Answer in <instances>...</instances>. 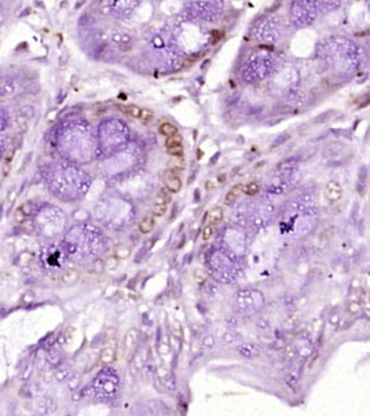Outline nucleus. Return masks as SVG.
<instances>
[{
  "label": "nucleus",
  "instance_id": "obj_14",
  "mask_svg": "<svg viewBox=\"0 0 370 416\" xmlns=\"http://www.w3.org/2000/svg\"><path fill=\"white\" fill-rule=\"evenodd\" d=\"M341 4V0H317L318 10H322L324 13H330L339 8Z\"/></svg>",
  "mask_w": 370,
  "mask_h": 416
},
{
  "label": "nucleus",
  "instance_id": "obj_8",
  "mask_svg": "<svg viewBox=\"0 0 370 416\" xmlns=\"http://www.w3.org/2000/svg\"><path fill=\"white\" fill-rule=\"evenodd\" d=\"M18 91V81L11 76H0V98H8Z\"/></svg>",
  "mask_w": 370,
  "mask_h": 416
},
{
  "label": "nucleus",
  "instance_id": "obj_28",
  "mask_svg": "<svg viewBox=\"0 0 370 416\" xmlns=\"http://www.w3.org/2000/svg\"><path fill=\"white\" fill-rule=\"evenodd\" d=\"M70 369L69 368H66V367H61V368H58V371H57V373H55V378L58 380H65L68 379V378H70Z\"/></svg>",
  "mask_w": 370,
  "mask_h": 416
},
{
  "label": "nucleus",
  "instance_id": "obj_34",
  "mask_svg": "<svg viewBox=\"0 0 370 416\" xmlns=\"http://www.w3.org/2000/svg\"><path fill=\"white\" fill-rule=\"evenodd\" d=\"M298 318H299L298 313L292 314L290 317H288V321L285 322V327H286V328H295V327L298 325V322H299Z\"/></svg>",
  "mask_w": 370,
  "mask_h": 416
},
{
  "label": "nucleus",
  "instance_id": "obj_9",
  "mask_svg": "<svg viewBox=\"0 0 370 416\" xmlns=\"http://www.w3.org/2000/svg\"><path fill=\"white\" fill-rule=\"evenodd\" d=\"M61 256H62L61 249L57 247H50L43 252L42 261L46 268H58L61 265Z\"/></svg>",
  "mask_w": 370,
  "mask_h": 416
},
{
  "label": "nucleus",
  "instance_id": "obj_40",
  "mask_svg": "<svg viewBox=\"0 0 370 416\" xmlns=\"http://www.w3.org/2000/svg\"><path fill=\"white\" fill-rule=\"evenodd\" d=\"M219 182H225L226 181V175H219Z\"/></svg>",
  "mask_w": 370,
  "mask_h": 416
},
{
  "label": "nucleus",
  "instance_id": "obj_2",
  "mask_svg": "<svg viewBox=\"0 0 370 416\" xmlns=\"http://www.w3.org/2000/svg\"><path fill=\"white\" fill-rule=\"evenodd\" d=\"M58 147L65 156L79 153L90 144V130L86 124L79 122H70L62 125L57 135Z\"/></svg>",
  "mask_w": 370,
  "mask_h": 416
},
{
  "label": "nucleus",
  "instance_id": "obj_26",
  "mask_svg": "<svg viewBox=\"0 0 370 416\" xmlns=\"http://www.w3.org/2000/svg\"><path fill=\"white\" fill-rule=\"evenodd\" d=\"M124 112L128 113V115H130L131 117H134V119H139V117H140V113H142V109L138 108V106H135V105H131V106H127V108L124 109Z\"/></svg>",
  "mask_w": 370,
  "mask_h": 416
},
{
  "label": "nucleus",
  "instance_id": "obj_5",
  "mask_svg": "<svg viewBox=\"0 0 370 416\" xmlns=\"http://www.w3.org/2000/svg\"><path fill=\"white\" fill-rule=\"evenodd\" d=\"M318 14L317 0H293L290 8V18L295 26L305 28L314 22Z\"/></svg>",
  "mask_w": 370,
  "mask_h": 416
},
{
  "label": "nucleus",
  "instance_id": "obj_6",
  "mask_svg": "<svg viewBox=\"0 0 370 416\" xmlns=\"http://www.w3.org/2000/svg\"><path fill=\"white\" fill-rule=\"evenodd\" d=\"M190 7V15L203 21H216L222 15V4L218 0H194Z\"/></svg>",
  "mask_w": 370,
  "mask_h": 416
},
{
  "label": "nucleus",
  "instance_id": "obj_12",
  "mask_svg": "<svg viewBox=\"0 0 370 416\" xmlns=\"http://www.w3.org/2000/svg\"><path fill=\"white\" fill-rule=\"evenodd\" d=\"M326 197L330 200V201H339L341 197H343V189H341L340 183L336 182V181H330L327 182L326 185Z\"/></svg>",
  "mask_w": 370,
  "mask_h": 416
},
{
  "label": "nucleus",
  "instance_id": "obj_16",
  "mask_svg": "<svg viewBox=\"0 0 370 416\" xmlns=\"http://www.w3.org/2000/svg\"><path fill=\"white\" fill-rule=\"evenodd\" d=\"M154 226H156L154 218H152V217H146V218L140 220V223H139V230H140V233L149 234L150 232H153Z\"/></svg>",
  "mask_w": 370,
  "mask_h": 416
},
{
  "label": "nucleus",
  "instance_id": "obj_27",
  "mask_svg": "<svg viewBox=\"0 0 370 416\" xmlns=\"http://www.w3.org/2000/svg\"><path fill=\"white\" fill-rule=\"evenodd\" d=\"M299 380V372L298 371H289V373L286 375V383L292 387H296Z\"/></svg>",
  "mask_w": 370,
  "mask_h": 416
},
{
  "label": "nucleus",
  "instance_id": "obj_31",
  "mask_svg": "<svg viewBox=\"0 0 370 416\" xmlns=\"http://www.w3.org/2000/svg\"><path fill=\"white\" fill-rule=\"evenodd\" d=\"M213 232H215V229H213V225H208V226H205L203 229V233H201V237H203L204 241H208L212 239V236H213Z\"/></svg>",
  "mask_w": 370,
  "mask_h": 416
},
{
  "label": "nucleus",
  "instance_id": "obj_24",
  "mask_svg": "<svg viewBox=\"0 0 370 416\" xmlns=\"http://www.w3.org/2000/svg\"><path fill=\"white\" fill-rule=\"evenodd\" d=\"M169 201H171V195L168 193V190L167 189L160 190V193L157 195V198H156V204L168 205Z\"/></svg>",
  "mask_w": 370,
  "mask_h": 416
},
{
  "label": "nucleus",
  "instance_id": "obj_32",
  "mask_svg": "<svg viewBox=\"0 0 370 416\" xmlns=\"http://www.w3.org/2000/svg\"><path fill=\"white\" fill-rule=\"evenodd\" d=\"M7 123H8L7 113H6V110L0 106V131H3V130L7 127Z\"/></svg>",
  "mask_w": 370,
  "mask_h": 416
},
{
  "label": "nucleus",
  "instance_id": "obj_35",
  "mask_svg": "<svg viewBox=\"0 0 370 416\" xmlns=\"http://www.w3.org/2000/svg\"><path fill=\"white\" fill-rule=\"evenodd\" d=\"M361 310H362V307H361V305H359L358 302H351L348 305V313L351 314V316L359 314L361 313Z\"/></svg>",
  "mask_w": 370,
  "mask_h": 416
},
{
  "label": "nucleus",
  "instance_id": "obj_18",
  "mask_svg": "<svg viewBox=\"0 0 370 416\" xmlns=\"http://www.w3.org/2000/svg\"><path fill=\"white\" fill-rule=\"evenodd\" d=\"M115 356H116V353H115V349H112V347H106V349H103L101 353V357H99V363H101L102 365H109L113 363V360H115Z\"/></svg>",
  "mask_w": 370,
  "mask_h": 416
},
{
  "label": "nucleus",
  "instance_id": "obj_30",
  "mask_svg": "<svg viewBox=\"0 0 370 416\" xmlns=\"http://www.w3.org/2000/svg\"><path fill=\"white\" fill-rule=\"evenodd\" d=\"M105 266H106V269H109V270H116L117 268H118V259H117L115 255L109 256L108 261L105 262Z\"/></svg>",
  "mask_w": 370,
  "mask_h": 416
},
{
  "label": "nucleus",
  "instance_id": "obj_21",
  "mask_svg": "<svg viewBox=\"0 0 370 416\" xmlns=\"http://www.w3.org/2000/svg\"><path fill=\"white\" fill-rule=\"evenodd\" d=\"M131 255V248L128 245H124V244H120L115 248V256L117 259H127L128 256Z\"/></svg>",
  "mask_w": 370,
  "mask_h": 416
},
{
  "label": "nucleus",
  "instance_id": "obj_17",
  "mask_svg": "<svg viewBox=\"0 0 370 416\" xmlns=\"http://www.w3.org/2000/svg\"><path fill=\"white\" fill-rule=\"evenodd\" d=\"M238 351L241 353V356H244V357H248V358H252L259 354V349H257L254 344H251V343L240 346V347H238Z\"/></svg>",
  "mask_w": 370,
  "mask_h": 416
},
{
  "label": "nucleus",
  "instance_id": "obj_38",
  "mask_svg": "<svg viewBox=\"0 0 370 416\" xmlns=\"http://www.w3.org/2000/svg\"><path fill=\"white\" fill-rule=\"evenodd\" d=\"M4 147H6V141H4V138L0 135V157H1L3 153H4Z\"/></svg>",
  "mask_w": 370,
  "mask_h": 416
},
{
  "label": "nucleus",
  "instance_id": "obj_37",
  "mask_svg": "<svg viewBox=\"0 0 370 416\" xmlns=\"http://www.w3.org/2000/svg\"><path fill=\"white\" fill-rule=\"evenodd\" d=\"M213 342H215V339L212 338V336H208V338H205L203 342V347H205V349H210L212 346H213Z\"/></svg>",
  "mask_w": 370,
  "mask_h": 416
},
{
  "label": "nucleus",
  "instance_id": "obj_39",
  "mask_svg": "<svg viewBox=\"0 0 370 416\" xmlns=\"http://www.w3.org/2000/svg\"><path fill=\"white\" fill-rule=\"evenodd\" d=\"M205 186H207V189H208V190L215 189V182H212V181H208V182L205 183Z\"/></svg>",
  "mask_w": 370,
  "mask_h": 416
},
{
  "label": "nucleus",
  "instance_id": "obj_3",
  "mask_svg": "<svg viewBox=\"0 0 370 416\" xmlns=\"http://www.w3.org/2000/svg\"><path fill=\"white\" fill-rule=\"evenodd\" d=\"M276 68V59L273 54L266 50L252 52L245 64L241 69V77L242 80L247 81L249 84L259 83L271 76Z\"/></svg>",
  "mask_w": 370,
  "mask_h": 416
},
{
  "label": "nucleus",
  "instance_id": "obj_13",
  "mask_svg": "<svg viewBox=\"0 0 370 416\" xmlns=\"http://www.w3.org/2000/svg\"><path fill=\"white\" fill-rule=\"evenodd\" d=\"M80 278V271L76 269H66L61 274V283L64 285H73L76 284Z\"/></svg>",
  "mask_w": 370,
  "mask_h": 416
},
{
  "label": "nucleus",
  "instance_id": "obj_36",
  "mask_svg": "<svg viewBox=\"0 0 370 416\" xmlns=\"http://www.w3.org/2000/svg\"><path fill=\"white\" fill-rule=\"evenodd\" d=\"M139 119H142L145 123H149V122L153 119V112L152 110H142V113H140V117H139Z\"/></svg>",
  "mask_w": 370,
  "mask_h": 416
},
{
  "label": "nucleus",
  "instance_id": "obj_19",
  "mask_svg": "<svg viewBox=\"0 0 370 416\" xmlns=\"http://www.w3.org/2000/svg\"><path fill=\"white\" fill-rule=\"evenodd\" d=\"M207 219L210 222V225H216L218 222H220L223 219V210L220 207H216L213 210H210L207 215Z\"/></svg>",
  "mask_w": 370,
  "mask_h": 416
},
{
  "label": "nucleus",
  "instance_id": "obj_15",
  "mask_svg": "<svg viewBox=\"0 0 370 416\" xmlns=\"http://www.w3.org/2000/svg\"><path fill=\"white\" fill-rule=\"evenodd\" d=\"M242 189H244V185H235L234 188H231V190L226 195L225 197V205H232L234 201L238 198L241 193H242Z\"/></svg>",
  "mask_w": 370,
  "mask_h": 416
},
{
  "label": "nucleus",
  "instance_id": "obj_4",
  "mask_svg": "<svg viewBox=\"0 0 370 416\" xmlns=\"http://www.w3.org/2000/svg\"><path fill=\"white\" fill-rule=\"evenodd\" d=\"M281 33L279 21L273 15H264L259 18L252 29V36L261 44L273 46L278 42Z\"/></svg>",
  "mask_w": 370,
  "mask_h": 416
},
{
  "label": "nucleus",
  "instance_id": "obj_29",
  "mask_svg": "<svg viewBox=\"0 0 370 416\" xmlns=\"http://www.w3.org/2000/svg\"><path fill=\"white\" fill-rule=\"evenodd\" d=\"M167 152L168 154L175 156V157H182L183 156V145L169 146V147H167Z\"/></svg>",
  "mask_w": 370,
  "mask_h": 416
},
{
  "label": "nucleus",
  "instance_id": "obj_33",
  "mask_svg": "<svg viewBox=\"0 0 370 416\" xmlns=\"http://www.w3.org/2000/svg\"><path fill=\"white\" fill-rule=\"evenodd\" d=\"M182 145V137L181 135H172V137H168L167 138V147L169 146H179Z\"/></svg>",
  "mask_w": 370,
  "mask_h": 416
},
{
  "label": "nucleus",
  "instance_id": "obj_23",
  "mask_svg": "<svg viewBox=\"0 0 370 416\" xmlns=\"http://www.w3.org/2000/svg\"><path fill=\"white\" fill-rule=\"evenodd\" d=\"M259 183L256 182H251L248 183L247 186H244V189H242V193H245L247 196H256L257 193H259Z\"/></svg>",
  "mask_w": 370,
  "mask_h": 416
},
{
  "label": "nucleus",
  "instance_id": "obj_22",
  "mask_svg": "<svg viewBox=\"0 0 370 416\" xmlns=\"http://www.w3.org/2000/svg\"><path fill=\"white\" fill-rule=\"evenodd\" d=\"M160 132L168 138V137L176 135V134H178V128H176L172 123H164V124H161Z\"/></svg>",
  "mask_w": 370,
  "mask_h": 416
},
{
  "label": "nucleus",
  "instance_id": "obj_7",
  "mask_svg": "<svg viewBox=\"0 0 370 416\" xmlns=\"http://www.w3.org/2000/svg\"><path fill=\"white\" fill-rule=\"evenodd\" d=\"M139 3L140 0H103L102 8L106 14L116 18H127L135 11Z\"/></svg>",
  "mask_w": 370,
  "mask_h": 416
},
{
  "label": "nucleus",
  "instance_id": "obj_25",
  "mask_svg": "<svg viewBox=\"0 0 370 416\" xmlns=\"http://www.w3.org/2000/svg\"><path fill=\"white\" fill-rule=\"evenodd\" d=\"M167 208L168 205L165 204H154V207H153V215L157 217V218L164 217V215L167 214Z\"/></svg>",
  "mask_w": 370,
  "mask_h": 416
},
{
  "label": "nucleus",
  "instance_id": "obj_10",
  "mask_svg": "<svg viewBox=\"0 0 370 416\" xmlns=\"http://www.w3.org/2000/svg\"><path fill=\"white\" fill-rule=\"evenodd\" d=\"M36 214V204L35 203H25L22 204L14 214V219L15 222H23L26 218H29L30 215H35Z\"/></svg>",
  "mask_w": 370,
  "mask_h": 416
},
{
  "label": "nucleus",
  "instance_id": "obj_11",
  "mask_svg": "<svg viewBox=\"0 0 370 416\" xmlns=\"http://www.w3.org/2000/svg\"><path fill=\"white\" fill-rule=\"evenodd\" d=\"M168 175L165 178V189L169 190L171 193H178L182 189L181 178H178V171H168Z\"/></svg>",
  "mask_w": 370,
  "mask_h": 416
},
{
  "label": "nucleus",
  "instance_id": "obj_1",
  "mask_svg": "<svg viewBox=\"0 0 370 416\" xmlns=\"http://www.w3.org/2000/svg\"><path fill=\"white\" fill-rule=\"evenodd\" d=\"M361 49L346 37H330L322 47L324 64L336 72H355L361 64Z\"/></svg>",
  "mask_w": 370,
  "mask_h": 416
},
{
  "label": "nucleus",
  "instance_id": "obj_20",
  "mask_svg": "<svg viewBox=\"0 0 370 416\" xmlns=\"http://www.w3.org/2000/svg\"><path fill=\"white\" fill-rule=\"evenodd\" d=\"M135 341H137V332H135V329H131L130 332L127 334V336H125V343H124L125 350L128 351V353L135 350Z\"/></svg>",
  "mask_w": 370,
  "mask_h": 416
}]
</instances>
